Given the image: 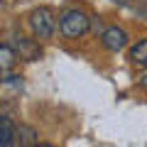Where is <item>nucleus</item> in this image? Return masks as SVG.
<instances>
[{"label":"nucleus","instance_id":"6e6552de","mask_svg":"<svg viewBox=\"0 0 147 147\" xmlns=\"http://www.w3.org/2000/svg\"><path fill=\"white\" fill-rule=\"evenodd\" d=\"M130 59L135 64H145L147 61V39H140V42L130 49Z\"/></svg>","mask_w":147,"mask_h":147},{"label":"nucleus","instance_id":"1a4fd4ad","mask_svg":"<svg viewBox=\"0 0 147 147\" xmlns=\"http://www.w3.org/2000/svg\"><path fill=\"white\" fill-rule=\"evenodd\" d=\"M137 86H140V88H145V91H147V71L142 74L140 79H137Z\"/></svg>","mask_w":147,"mask_h":147},{"label":"nucleus","instance_id":"f257e3e1","mask_svg":"<svg viewBox=\"0 0 147 147\" xmlns=\"http://www.w3.org/2000/svg\"><path fill=\"white\" fill-rule=\"evenodd\" d=\"M91 27V20L84 10H66L59 17V30L66 39H79L81 34H86Z\"/></svg>","mask_w":147,"mask_h":147},{"label":"nucleus","instance_id":"20e7f679","mask_svg":"<svg viewBox=\"0 0 147 147\" xmlns=\"http://www.w3.org/2000/svg\"><path fill=\"white\" fill-rule=\"evenodd\" d=\"M15 52L20 59H25V61H37V59L42 57V47L34 42V39H30V37H15Z\"/></svg>","mask_w":147,"mask_h":147},{"label":"nucleus","instance_id":"423d86ee","mask_svg":"<svg viewBox=\"0 0 147 147\" xmlns=\"http://www.w3.org/2000/svg\"><path fill=\"white\" fill-rule=\"evenodd\" d=\"M17 52H15V47H10V44H3L0 47V66H3V71H10L12 66H15V61H17Z\"/></svg>","mask_w":147,"mask_h":147},{"label":"nucleus","instance_id":"f03ea898","mask_svg":"<svg viewBox=\"0 0 147 147\" xmlns=\"http://www.w3.org/2000/svg\"><path fill=\"white\" fill-rule=\"evenodd\" d=\"M30 27L37 39H52L54 30H57V20L49 7H37L30 12Z\"/></svg>","mask_w":147,"mask_h":147},{"label":"nucleus","instance_id":"9d476101","mask_svg":"<svg viewBox=\"0 0 147 147\" xmlns=\"http://www.w3.org/2000/svg\"><path fill=\"white\" fill-rule=\"evenodd\" d=\"M142 66H147V61H145V64H142Z\"/></svg>","mask_w":147,"mask_h":147},{"label":"nucleus","instance_id":"7ed1b4c3","mask_svg":"<svg viewBox=\"0 0 147 147\" xmlns=\"http://www.w3.org/2000/svg\"><path fill=\"white\" fill-rule=\"evenodd\" d=\"M100 44H103L108 52H120L127 47V32L123 27H108L100 34Z\"/></svg>","mask_w":147,"mask_h":147},{"label":"nucleus","instance_id":"39448f33","mask_svg":"<svg viewBox=\"0 0 147 147\" xmlns=\"http://www.w3.org/2000/svg\"><path fill=\"white\" fill-rule=\"evenodd\" d=\"M17 142V125L10 120L7 115L0 118V145L3 147H10Z\"/></svg>","mask_w":147,"mask_h":147},{"label":"nucleus","instance_id":"0eeeda50","mask_svg":"<svg viewBox=\"0 0 147 147\" xmlns=\"http://www.w3.org/2000/svg\"><path fill=\"white\" fill-rule=\"evenodd\" d=\"M17 142L20 145H34L37 142V130L30 125H17Z\"/></svg>","mask_w":147,"mask_h":147}]
</instances>
